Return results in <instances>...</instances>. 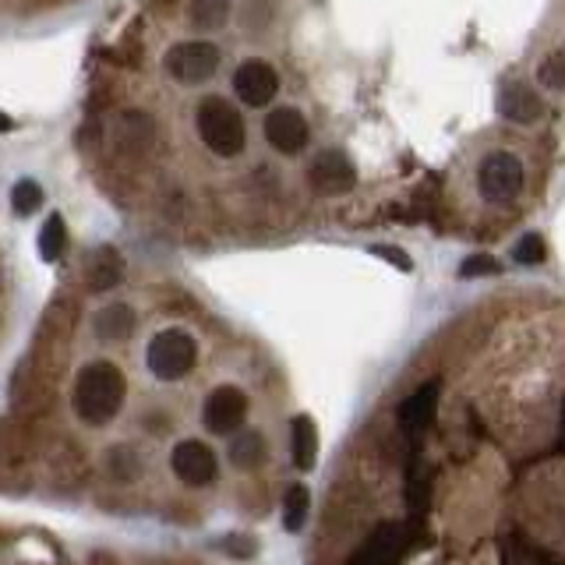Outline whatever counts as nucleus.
Returning <instances> with one entry per match:
<instances>
[{
	"mask_svg": "<svg viewBox=\"0 0 565 565\" xmlns=\"http://www.w3.org/2000/svg\"><path fill=\"white\" fill-rule=\"evenodd\" d=\"M39 206H43V187L36 184V181H19L11 187V209H14V216H33V212H39Z\"/></svg>",
	"mask_w": 565,
	"mask_h": 565,
	"instance_id": "obj_22",
	"label": "nucleus"
},
{
	"mask_svg": "<svg viewBox=\"0 0 565 565\" xmlns=\"http://www.w3.org/2000/svg\"><path fill=\"white\" fill-rule=\"evenodd\" d=\"M65 244H68V227H65V219L54 212L39 230V258L57 262L60 255H65Z\"/></svg>",
	"mask_w": 565,
	"mask_h": 565,
	"instance_id": "obj_21",
	"label": "nucleus"
},
{
	"mask_svg": "<svg viewBox=\"0 0 565 565\" xmlns=\"http://www.w3.org/2000/svg\"><path fill=\"white\" fill-rule=\"evenodd\" d=\"M501 265L492 258V255H470L463 265H460V276L463 279H474V276H498Z\"/></svg>",
	"mask_w": 565,
	"mask_h": 565,
	"instance_id": "obj_26",
	"label": "nucleus"
},
{
	"mask_svg": "<svg viewBox=\"0 0 565 565\" xmlns=\"http://www.w3.org/2000/svg\"><path fill=\"white\" fill-rule=\"evenodd\" d=\"M265 141L276 149V152H301L308 146V120L297 106H279L265 117Z\"/></svg>",
	"mask_w": 565,
	"mask_h": 565,
	"instance_id": "obj_10",
	"label": "nucleus"
},
{
	"mask_svg": "<svg viewBox=\"0 0 565 565\" xmlns=\"http://www.w3.org/2000/svg\"><path fill=\"white\" fill-rule=\"evenodd\" d=\"M538 78H541V85L544 89H552V92H558V89H565V57L555 50V54H547L544 57V65L538 68Z\"/></svg>",
	"mask_w": 565,
	"mask_h": 565,
	"instance_id": "obj_24",
	"label": "nucleus"
},
{
	"mask_svg": "<svg viewBox=\"0 0 565 565\" xmlns=\"http://www.w3.org/2000/svg\"><path fill=\"white\" fill-rule=\"evenodd\" d=\"M14 128V120L8 114H0V131H11Z\"/></svg>",
	"mask_w": 565,
	"mask_h": 565,
	"instance_id": "obj_29",
	"label": "nucleus"
},
{
	"mask_svg": "<svg viewBox=\"0 0 565 565\" xmlns=\"http://www.w3.org/2000/svg\"><path fill=\"white\" fill-rule=\"evenodd\" d=\"M92 328H96V336L106 343H124L135 333V311L128 304H109L92 319Z\"/></svg>",
	"mask_w": 565,
	"mask_h": 565,
	"instance_id": "obj_16",
	"label": "nucleus"
},
{
	"mask_svg": "<svg viewBox=\"0 0 565 565\" xmlns=\"http://www.w3.org/2000/svg\"><path fill=\"white\" fill-rule=\"evenodd\" d=\"M120 276H124V258H120L117 247L103 244V247L92 251L89 262H85V282H89V290H96V293L114 290L117 282H120Z\"/></svg>",
	"mask_w": 565,
	"mask_h": 565,
	"instance_id": "obj_14",
	"label": "nucleus"
},
{
	"mask_svg": "<svg viewBox=\"0 0 565 565\" xmlns=\"http://www.w3.org/2000/svg\"><path fill=\"white\" fill-rule=\"evenodd\" d=\"M538 565H562L558 558H538Z\"/></svg>",
	"mask_w": 565,
	"mask_h": 565,
	"instance_id": "obj_30",
	"label": "nucleus"
},
{
	"mask_svg": "<svg viewBox=\"0 0 565 565\" xmlns=\"http://www.w3.org/2000/svg\"><path fill=\"white\" fill-rule=\"evenodd\" d=\"M233 92H238L241 103L247 106H265L273 103V96L279 92V78L269 65H262V60H247V65H241L238 74H233Z\"/></svg>",
	"mask_w": 565,
	"mask_h": 565,
	"instance_id": "obj_11",
	"label": "nucleus"
},
{
	"mask_svg": "<svg viewBox=\"0 0 565 565\" xmlns=\"http://www.w3.org/2000/svg\"><path fill=\"white\" fill-rule=\"evenodd\" d=\"M227 19H230V0H192V8H187V22L195 28H206V33L223 28Z\"/></svg>",
	"mask_w": 565,
	"mask_h": 565,
	"instance_id": "obj_18",
	"label": "nucleus"
},
{
	"mask_svg": "<svg viewBox=\"0 0 565 565\" xmlns=\"http://www.w3.org/2000/svg\"><path fill=\"white\" fill-rule=\"evenodd\" d=\"M201 420H206V431H212V435L241 431V424L247 420V396L238 385H219L212 396L206 400Z\"/></svg>",
	"mask_w": 565,
	"mask_h": 565,
	"instance_id": "obj_8",
	"label": "nucleus"
},
{
	"mask_svg": "<svg viewBox=\"0 0 565 565\" xmlns=\"http://www.w3.org/2000/svg\"><path fill=\"white\" fill-rule=\"evenodd\" d=\"M290 457L297 470H311L319 457V428L308 414H297L290 420Z\"/></svg>",
	"mask_w": 565,
	"mask_h": 565,
	"instance_id": "obj_15",
	"label": "nucleus"
},
{
	"mask_svg": "<svg viewBox=\"0 0 565 565\" xmlns=\"http://www.w3.org/2000/svg\"><path fill=\"white\" fill-rule=\"evenodd\" d=\"M498 114L512 124H533L544 114V103L527 82H506L498 89Z\"/></svg>",
	"mask_w": 565,
	"mask_h": 565,
	"instance_id": "obj_13",
	"label": "nucleus"
},
{
	"mask_svg": "<svg viewBox=\"0 0 565 565\" xmlns=\"http://www.w3.org/2000/svg\"><path fill=\"white\" fill-rule=\"evenodd\" d=\"M109 474H114V477H120V481H131V477L138 474V460H135V449L120 446V449H114V452H109Z\"/></svg>",
	"mask_w": 565,
	"mask_h": 565,
	"instance_id": "obj_25",
	"label": "nucleus"
},
{
	"mask_svg": "<svg viewBox=\"0 0 565 565\" xmlns=\"http://www.w3.org/2000/svg\"><path fill=\"white\" fill-rule=\"evenodd\" d=\"M406 544H411V533H406L403 523H379L368 533V541L350 555L347 565H400Z\"/></svg>",
	"mask_w": 565,
	"mask_h": 565,
	"instance_id": "obj_7",
	"label": "nucleus"
},
{
	"mask_svg": "<svg viewBox=\"0 0 565 565\" xmlns=\"http://www.w3.org/2000/svg\"><path fill=\"white\" fill-rule=\"evenodd\" d=\"M435 411H438V382L420 385L414 396L400 406V428H403V435L411 438L414 446L420 442V435L431 428Z\"/></svg>",
	"mask_w": 565,
	"mask_h": 565,
	"instance_id": "obj_12",
	"label": "nucleus"
},
{
	"mask_svg": "<svg viewBox=\"0 0 565 565\" xmlns=\"http://www.w3.org/2000/svg\"><path fill=\"white\" fill-rule=\"evenodd\" d=\"M198 135L209 146V152L227 155V160H230V155H238L244 149V141H247L244 117L219 96H209V100L198 103Z\"/></svg>",
	"mask_w": 565,
	"mask_h": 565,
	"instance_id": "obj_2",
	"label": "nucleus"
},
{
	"mask_svg": "<svg viewBox=\"0 0 565 565\" xmlns=\"http://www.w3.org/2000/svg\"><path fill=\"white\" fill-rule=\"evenodd\" d=\"M308 516H311V492L304 488V484H293L287 498H282V530L301 533Z\"/></svg>",
	"mask_w": 565,
	"mask_h": 565,
	"instance_id": "obj_19",
	"label": "nucleus"
},
{
	"mask_svg": "<svg viewBox=\"0 0 565 565\" xmlns=\"http://www.w3.org/2000/svg\"><path fill=\"white\" fill-rule=\"evenodd\" d=\"M265 438L258 431H233V442H230V463L241 466V470H255L265 463Z\"/></svg>",
	"mask_w": 565,
	"mask_h": 565,
	"instance_id": "obj_17",
	"label": "nucleus"
},
{
	"mask_svg": "<svg viewBox=\"0 0 565 565\" xmlns=\"http://www.w3.org/2000/svg\"><path fill=\"white\" fill-rule=\"evenodd\" d=\"M216 68H219V46L209 39H187L166 50V71L174 74L181 85L209 82Z\"/></svg>",
	"mask_w": 565,
	"mask_h": 565,
	"instance_id": "obj_4",
	"label": "nucleus"
},
{
	"mask_svg": "<svg viewBox=\"0 0 565 565\" xmlns=\"http://www.w3.org/2000/svg\"><path fill=\"white\" fill-rule=\"evenodd\" d=\"M371 251H374V255H379V258H385L389 265H396V269H403V273H411V269H414L411 255H406V251H400V247H389V244H374Z\"/></svg>",
	"mask_w": 565,
	"mask_h": 565,
	"instance_id": "obj_28",
	"label": "nucleus"
},
{
	"mask_svg": "<svg viewBox=\"0 0 565 565\" xmlns=\"http://www.w3.org/2000/svg\"><path fill=\"white\" fill-rule=\"evenodd\" d=\"M308 184L315 187L319 195H328V198H336V195H347L350 187L357 184V166L347 152H339V149H325L319 152L315 160H311L308 166Z\"/></svg>",
	"mask_w": 565,
	"mask_h": 565,
	"instance_id": "obj_6",
	"label": "nucleus"
},
{
	"mask_svg": "<svg viewBox=\"0 0 565 565\" xmlns=\"http://www.w3.org/2000/svg\"><path fill=\"white\" fill-rule=\"evenodd\" d=\"M124 396H128V382L124 371L109 360H92L78 371L74 382V411L85 424H106L120 414Z\"/></svg>",
	"mask_w": 565,
	"mask_h": 565,
	"instance_id": "obj_1",
	"label": "nucleus"
},
{
	"mask_svg": "<svg viewBox=\"0 0 565 565\" xmlns=\"http://www.w3.org/2000/svg\"><path fill=\"white\" fill-rule=\"evenodd\" d=\"M477 184L481 195L488 201H512L516 195L523 192V163L516 160L512 152H492L484 155V163L477 170Z\"/></svg>",
	"mask_w": 565,
	"mask_h": 565,
	"instance_id": "obj_5",
	"label": "nucleus"
},
{
	"mask_svg": "<svg viewBox=\"0 0 565 565\" xmlns=\"http://www.w3.org/2000/svg\"><path fill=\"white\" fill-rule=\"evenodd\" d=\"M406 506H411V520L420 523L424 509H428V474H424L417 457L411 463V474H406Z\"/></svg>",
	"mask_w": 565,
	"mask_h": 565,
	"instance_id": "obj_20",
	"label": "nucleus"
},
{
	"mask_svg": "<svg viewBox=\"0 0 565 565\" xmlns=\"http://www.w3.org/2000/svg\"><path fill=\"white\" fill-rule=\"evenodd\" d=\"M170 466H174V474L192 484V488H201V484H212L216 481V452L198 442V438H184V442L174 446L170 452Z\"/></svg>",
	"mask_w": 565,
	"mask_h": 565,
	"instance_id": "obj_9",
	"label": "nucleus"
},
{
	"mask_svg": "<svg viewBox=\"0 0 565 565\" xmlns=\"http://www.w3.org/2000/svg\"><path fill=\"white\" fill-rule=\"evenodd\" d=\"M195 360H198V343L192 333H184V328H166L146 350V365L160 382L184 379V374L195 368Z\"/></svg>",
	"mask_w": 565,
	"mask_h": 565,
	"instance_id": "obj_3",
	"label": "nucleus"
},
{
	"mask_svg": "<svg viewBox=\"0 0 565 565\" xmlns=\"http://www.w3.org/2000/svg\"><path fill=\"white\" fill-rule=\"evenodd\" d=\"M219 547H223V552L233 555V558H251V555H255V541H251L247 533H227V538L219 541Z\"/></svg>",
	"mask_w": 565,
	"mask_h": 565,
	"instance_id": "obj_27",
	"label": "nucleus"
},
{
	"mask_svg": "<svg viewBox=\"0 0 565 565\" xmlns=\"http://www.w3.org/2000/svg\"><path fill=\"white\" fill-rule=\"evenodd\" d=\"M512 262H520V265H541L544 262V241L538 238V233H523V238L512 244Z\"/></svg>",
	"mask_w": 565,
	"mask_h": 565,
	"instance_id": "obj_23",
	"label": "nucleus"
}]
</instances>
